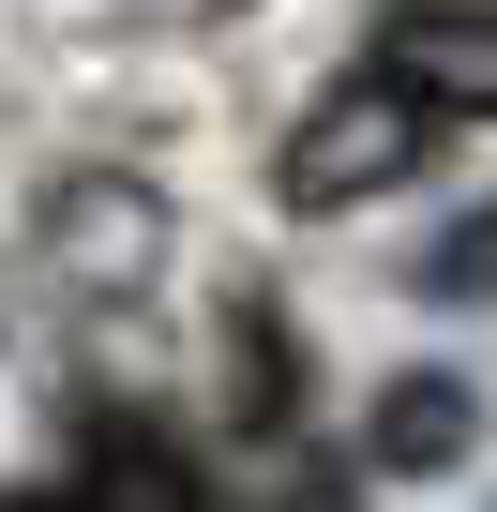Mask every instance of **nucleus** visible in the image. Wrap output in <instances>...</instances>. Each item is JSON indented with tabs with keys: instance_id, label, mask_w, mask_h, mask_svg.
Listing matches in <instances>:
<instances>
[{
	"instance_id": "1",
	"label": "nucleus",
	"mask_w": 497,
	"mask_h": 512,
	"mask_svg": "<svg viewBox=\"0 0 497 512\" xmlns=\"http://www.w3.org/2000/svg\"><path fill=\"white\" fill-rule=\"evenodd\" d=\"M422 151H437V106L392 91V76H347V91H317V106L287 121L272 196H287V211H362V196L422 181Z\"/></svg>"
},
{
	"instance_id": "2",
	"label": "nucleus",
	"mask_w": 497,
	"mask_h": 512,
	"mask_svg": "<svg viewBox=\"0 0 497 512\" xmlns=\"http://www.w3.org/2000/svg\"><path fill=\"white\" fill-rule=\"evenodd\" d=\"M46 256H61V287H151L166 272V196L136 166H91L46 196Z\"/></svg>"
},
{
	"instance_id": "3",
	"label": "nucleus",
	"mask_w": 497,
	"mask_h": 512,
	"mask_svg": "<svg viewBox=\"0 0 497 512\" xmlns=\"http://www.w3.org/2000/svg\"><path fill=\"white\" fill-rule=\"evenodd\" d=\"M377 76L422 91L437 121L452 106L497 121V0H392V16H377Z\"/></svg>"
},
{
	"instance_id": "4",
	"label": "nucleus",
	"mask_w": 497,
	"mask_h": 512,
	"mask_svg": "<svg viewBox=\"0 0 497 512\" xmlns=\"http://www.w3.org/2000/svg\"><path fill=\"white\" fill-rule=\"evenodd\" d=\"M76 512H211V467H196L166 422L106 407V422H91V452H76Z\"/></svg>"
},
{
	"instance_id": "5",
	"label": "nucleus",
	"mask_w": 497,
	"mask_h": 512,
	"mask_svg": "<svg viewBox=\"0 0 497 512\" xmlns=\"http://www.w3.org/2000/svg\"><path fill=\"white\" fill-rule=\"evenodd\" d=\"M467 437H482V407H467V377H437V362H422V377H392V392L362 407V452H377L392 482H422V467H452Z\"/></svg>"
},
{
	"instance_id": "6",
	"label": "nucleus",
	"mask_w": 497,
	"mask_h": 512,
	"mask_svg": "<svg viewBox=\"0 0 497 512\" xmlns=\"http://www.w3.org/2000/svg\"><path fill=\"white\" fill-rule=\"evenodd\" d=\"M226 392H241V422H257V437L287 422V332H272V302L226 317Z\"/></svg>"
},
{
	"instance_id": "7",
	"label": "nucleus",
	"mask_w": 497,
	"mask_h": 512,
	"mask_svg": "<svg viewBox=\"0 0 497 512\" xmlns=\"http://www.w3.org/2000/svg\"><path fill=\"white\" fill-rule=\"evenodd\" d=\"M422 287H437V302H497V211H467V226L422 241Z\"/></svg>"
},
{
	"instance_id": "8",
	"label": "nucleus",
	"mask_w": 497,
	"mask_h": 512,
	"mask_svg": "<svg viewBox=\"0 0 497 512\" xmlns=\"http://www.w3.org/2000/svg\"><path fill=\"white\" fill-rule=\"evenodd\" d=\"M0 512H76V497H0Z\"/></svg>"
}]
</instances>
